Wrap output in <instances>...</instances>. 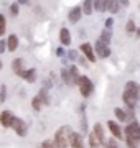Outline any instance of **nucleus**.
<instances>
[{"label": "nucleus", "mask_w": 140, "mask_h": 148, "mask_svg": "<svg viewBox=\"0 0 140 148\" xmlns=\"http://www.w3.org/2000/svg\"><path fill=\"white\" fill-rule=\"evenodd\" d=\"M124 135L127 148H140V123L137 120H132L125 125Z\"/></svg>", "instance_id": "nucleus-1"}, {"label": "nucleus", "mask_w": 140, "mask_h": 148, "mask_svg": "<svg viewBox=\"0 0 140 148\" xmlns=\"http://www.w3.org/2000/svg\"><path fill=\"white\" fill-rule=\"evenodd\" d=\"M71 135H73V128L71 125H61V127L54 132V142L59 148H68L69 147V140Z\"/></svg>", "instance_id": "nucleus-2"}, {"label": "nucleus", "mask_w": 140, "mask_h": 148, "mask_svg": "<svg viewBox=\"0 0 140 148\" xmlns=\"http://www.w3.org/2000/svg\"><path fill=\"white\" fill-rule=\"evenodd\" d=\"M78 86H79V92H81V95L82 97H86V99L94 92V84H92V81L89 79L87 76H81V79H79Z\"/></svg>", "instance_id": "nucleus-3"}, {"label": "nucleus", "mask_w": 140, "mask_h": 148, "mask_svg": "<svg viewBox=\"0 0 140 148\" xmlns=\"http://www.w3.org/2000/svg\"><path fill=\"white\" fill-rule=\"evenodd\" d=\"M79 51H81L82 54H84V58L87 59V61H91V63H96L97 61V54H96V49H94V46H92L91 43H81L79 45Z\"/></svg>", "instance_id": "nucleus-4"}, {"label": "nucleus", "mask_w": 140, "mask_h": 148, "mask_svg": "<svg viewBox=\"0 0 140 148\" xmlns=\"http://www.w3.org/2000/svg\"><path fill=\"white\" fill-rule=\"evenodd\" d=\"M12 128L15 130V133L18 137H27L28 133V125L27 122L20 119V117H13V122H12Z\"/></svg>", "instance_id": "nucleus-5"}, {"label": "nucleus", "mask_w": 140, "mask_h": 148, "mask_svg": "<svg viewBox=\"0 0 140 148\" xmlns=\"http://www.w3.org/2000/svg\"><path fill=\"white\" fill-rule=\"evenodd\" d=\"M94 49H96V54H97V58H109L110 56V48H109V45H106L104 41H101L99 38L96 40V43H94Z\"/></svg>", "instance_id": "nucleus-6"}, {"label": "nucleus", "mask_w": 140, "mask_h": 148, "mask_svg": "<svg viewBox=\"0 0 140 148\" xmlns=\"http://www.w3.org/2000/svg\"><path fill=\"white\" fill-rule=\"evenodd\" d=\"M107 128L110 130L114 138H117V140H125V135H124V130L122 127L119 125L117 120H107Z\"/></svg>", "instance_id": "nucleus-7"}, {"label": "nucleus", "mask_w": 140, "mask_h": 148, "mask_svg": "<svg viewBox=\"0 0 140 148\" xmlns=\"http://www.w3.org/2000/svg\"><path fill=\"white\" fill-rule=\"evenodd\" d=\"M12 71H13V74L18 76V77H25V74H27L28 69L25 68V63H23L22 58H15L12 61Z\"/></svg>", "instance_id": "nucleus-8"}, {"label": "nucleus", "mask_w": 140, "mask_h": 148, "mask_svg": "<svg viewBox=\"0 0 140 148\" xmlns=\"http://www.w3.org/2000/svg\"><path fill=\"white\" fill-rule=\"evenodd\" d=\"M122 102L125 104V109L134 110V112H135V109H137V106H139V99L134 97V95L130 94V92H127V90H124V94H122Z\"/></svg>", "instance_id": "nucleus-9"}, {"label": "nucleus", "mask_w": 140, "mask_h": 148, "mask_svg": "<svg viewBox=\"0 0 140 148\" xmlns=\"http://www.w3.org/2000/svg\"><path fill=\"white\" fill-rule=\"evenodd\" d=\"M82 15H84V12H82V7L81 5L73 7V8L68 12V21H69V23H73V25H76L78 21L81 20Z\"/></svg>", "instance_id": "nucleus-10"}, {"label": "nucleus", "mask_w": 140, "mask_h": 148, "mask_svg": "<svg viewBox=\"0 0 140 148\" xmlns=\"http://www.w3.org/2000/svg\"><path fill=\"white\" fill-rule=\"evenodd\" d=\"M69 147L71 148H86V143H84V138L79 132H73L69 140Z\"/></svg>", "instance_id": "nucleus-11"}, {"label": "nucleus", "mask_w": 140, "mask_h": 148, "mask_svg": "<svg viewBox=\"0 0 140 148\" xmlns=\"http://www.w3.org/2000/svg\"><path fill=\"white\" fill-rule=\"evenodd\" d=\"M125 90L130 92L134 97H137L139 102H140V84H139V82H135V81H129V82H125Z\"/></svg>", "instance_id": "nucleus-12"}, {"label": "nucleus", "mask_w": 140, "mask_h": 148, "mask_svg": "<svg viewBox=\"0 0 140 148\" xmlns=\"http://www.w3.org/2000/svg\"><path fill=\"white\" fill-rule=\"evenodd\" d=\"M71 41H73V38H71V32L66 27H63L61 30H59V43H61L63 46H69Z\"/></svg>", "instance_id": "nucleus-13"}, {"label": "nucleus", "mask_w": 140, "mask_h": 148, "mask_svg": "<svg viewBox=\"0 0 140 148\" xmlns=\"http://www.w3.org/2000/svg\"><path fill=\"white\" fill-rule=\"evenodd\" d=\"M13 117H15V115H13L10 110H3V112H2V114H0V123H2V127H3V128L12 127Z\"/></svg>", "instance_id": "nucleus-14"}, {"label": "nucleus", "mask_w": 140, "mask_h": 148, "mask_svg": "<svg viewBox=\"0 0 140 148\" xmlns=\"http://www.w3.org/2000/svg\"><path fill=\"white\" fill-rule=\"evenodd\" d=\"M87 142H89V148H106V145H104L99 138H97V135L94 132H89V137H87Z\"/></svg>", "instance_id": "nucleus-15"}, {"label": "nucleus", "mask_w": 140, "mask_h": 148, "mask_svg": "<svg viewBox=\"0 0 140 148\" xmlns=\"http://www.w3.org/2000/svg\"><path fill=\"white\" fill-rule=\"evenodd\" d=\"M61 79H63V82H65V84L69 86V87L76 86V84H74V81H73V76H71L69 68H63V69H61Z\"/></svg>", "instance_id": "nucleus-16"}, {"label": "nucleus", "mask_w": 140, "mask_h": 148, "mask_svg": "<svg viewBox=\"0 0 140 148\" xmlns=\"http://www.w3.org/2000/svg\"><path fill=\"white\" fill-rule=\"evenodd\" d=\"M79 114H81V132L87 133V119H86V104H81L79 107Z\"/></svg>", "instance_id": "nucleus-17"}, {"label": "nucleus", "mask_w": 140, "mask_h": 148, "mask_svg": "<svg viewBox=\"0 0 140 148\" xmlns=\"http://www.w3.org/2000/svg\"><path fill=\"white\" fill-rule=\"evenodd\" d=\"M92 132L97 135V138L101 140V142L104 143V145H107V142H106V133H104V128L101 123H94V127H92Z\"/></svg>", "instance_id": "nucleus-18"}, {"label": "nucleus", "mask_w": 140, "mask_h": 148, "mask_svg": "<svg viewBox=\"0 0 140 148\" xmlns=\"http://www.w3.org/2000/svg\"><path fill=\"white\" fill-rule=\"evenodd\" d=\"M18 36L16 35H8V38H7V45H8V51H15L16 48H18Z\"/></svg>", "instance_id": "nucleus-19"}, {"label": "nucleus", "mask_w": 140, "mask_h": 148, "mask_svg": "<svg viewBox=\"0 0 140 148\" xmlns=\"http://www.w3.org/2000/svg\"><path fill=\"white\" fill-rule=\"evenodd\" d=\"M135 32H137V25H135V21L130 18V20L125 23V35H127V36H132V35H134L135 36Z\"/></svg>", "instance_id": "nucleus-20"}, {"label": "nucleus", "mask_w": 140, "mask_h": 148, "mask_svg": "<svg viewBox=\"0 0 140 148\" xmlns=\"http://www.w3.org/2000/svg\"><path fill=\"white\" fill-rule=\"evenodd\" d=\"M43 106H45V102L41 101V97L36 94V95H35V97L32 99V107H33V110H35V112H40L41 109H43Z\"/></svg>", "instance_id": "nucleus-21"}, {"label": "nucleus", "mask_w": 140, "mask_h": 148, "mask_svg": "<svg viewBox=\"0 0 140 148\" xmlns=\"http://www.w3.org/2000/svg\"><path fill=\"white\" fill-rule=\"evenodd\" d=\"M81 7H82L84 15H92V10H94V0H84Z\"/></svg>", "instance_id": "nucleus-22"}, {"label": "nucleus", "mask_w": 140, "mask_h": 148, "mask_svg": "<svg viewBox=\"0 0 140 148\" xmlns=\"http://www.w3.org/2000/svg\"><path fill=\"white\" fill-rule=\"evenodd\" d=\"M99 40H101V41H104L106 45H110V41H112V30L104 28L102 33H101V36H99Z\"/></svg>", "instance_id": "nucleus-23"}, {"label": "nucleus", "mask_w": 140, "mask_h": 148, "mask_svg": "<svg viewBox=\"0 0 140 148\" xmlns=\"http://www.w3.org/2000/svg\"><path fill=\"white\" fill-rule=\"evenodd\" d=\"M38 95L41 97V101L45 102V106H49V92H48V87H41V89L38 90Z\"/></svg>", "instance_id": "nucleus-24"}, {"label": "nucleus", "mask_w": 140, "mask_h": 148, "mask_svg": "<svg viewBox=\"0 0 140 148\" xmlns=\"http://www.w3.org/2000/svg\"><path fill=\"white\" fill-rule=\"evenodd\" d=\"M94 10L106 12L107 10V0H94Z\"/></svg>", "instance_id": "nucleus-25"}, {"label": "nucleus", "mask_w": 140, "mask_h": 148, "mask_svg": "<svg viewBox=\"0 0 140 148\" xmlns=\"http://www.w3.org/2000/svg\"><path fill=\"white\" fill-rule=\"evenodd\" d=\"M23 79L27 81V82H35V81H36V69L30 68L27 71V74H25V77H23Z\"/></svg>", "instance_id": "nucleus-26"}, {"label": "nucleus", "mask_w": 140, "mask_h": 148, "mask_svg": "<svg viewBox=\"0 0 140 148\" xmlns=\"http://www.w3.org/2000/svg\"><path fill=\"white\" fill-rule=\"evenodd\" d=\"M69 71H71V76H73V81H74V84L78 86V82H79V79H81V76H79V68L78 66H69Z\"/></svg>", "instance_id": "nucleus-27"}, {"label": "nucleus", "mask_w": 140, "mask_h": 148, "mask_svg": "<svg viewBox=\"0 0 140 148\" xmlns=\"http://www.w3.org/2000/svg\"><path fill=\"white\" fill-rule=\"evenodd\" d=\"M38 148H59L54 142V138H48V140H43V142L40 143V147Z\"/></svg>", "instance_id": "nucleus-28"}, {"label": "nucleus", "mask_w": 140, "mask_h": 148, "mask_svg": "<svg viewBox=\"0 0 140 148\" xmlns=\"http://www.w3.org/2000/svg\"><path fill=\"white\" fill-rule=\"evenodd\" d=\"M120 7H122V5L119 3V0H112V2H110V5H109V10L107 12H110V13L114 15V13H117V12H119Z\"/></svg>", "instance_id": "nucleus-29"}, {"label": "nucleus", "mask_w": 140, "mask_h": 148, "mask_svg": "<svg viewBox=\"0 0 140 148\" xmlns=\"http://www.w3.org/2000/svg\"><path fill=\"white\" fill-rule=\"evenodd\" d=\"M7 33V18L5 15H0V35Z\"/></svg>", "instance_id": "nucleus-30"}, {"label": "nucleus", "mask_w": 140, "mask_h": 148, "mask_svg": "<svg viewBox=\"0 0 140 148\" xmlns=\"http://www.w3.org/2000/svg\"><path fill=\"white\" fill-rule=\"evenodd\" d=\"M66 56L69 58V61H79V58H81V56H79V53H78L76 49H69Z\"/></svg>", "instance_id": "nucleus-31"}, {"label": "nucleus", "mask_w": 140, "mask_h": 148, "mask_svg": "<svg viewBox=\"0 0 140 148\" xmlns=\"http://www.w3.org/2000/svg\"><path fill=\"white\" fill-rule=\"evenodd\" d=\"M5 101H7V86L2 84V86H0V102L3 104Z\"/></svg>", "instance_id": "nucleus-32"}, {"label": "nucleus", "mask_w": 140, "mask_h": 148, "mask_svg": "<svg viewBox=\"0 0 140 148\" xmlns=\"http://www.w3.org/2000/svg\"><path fill=\"white\" fill-rule=\"evenodd\" d=\"M18 12H20V3H12L10 5V13L13 16H16L18 15Z\"/></svg>", "instance_id": "nucleus-33"}, {"label": "nucleus", "mask_w": 140, "mask_h": 148, "mask_svg": "<svg viewBox=\"0 0 140 148\" xmlns=\"http://www.w3.org/2000/svg\"><path fill=\"white\" fill-rule=\"evenodd\" d=\"M106 148H119L117 138H110V140H107V145H106Z\"/></svg>", "instance_id": "nucleus-34"}, {"label": "nucleus", "mask_w": 140, "mask_h": 148, "mask_svg": "<svg viewBox=\"0 0 140 148\" xmlns=\"http://www.w3.org/2000/svg\"><path fill=\"white\" fill-rule=\"evenodd\" d=\"M112 27H114V18H112V16H109V18H106L104 28H107V30H112Z\"/></svg>", "instance_id": "nucleus-35"}, {"label": "nucleus", "mask_w": 140, "mask_h": 148, "mask_svg": "<svg viewBox=\"0 0 140 148\" xmlns=\"http://www.w3.org/2000/svg\"><path fill=\"white\" fill-rule=\"evenodd\" d=\"M8 49V45H7V40H0V54H3Z\"/></svg>", "instance_id": "nucleus-36"}, {"label": "nucleus", "mask_w": 140, "mask_h": 148, "mask_svg": "<svg viewBox=\"0 0 140 148\" xmlns=\"http://www.w3.org/2000/svg\"><path fill=\"white\" fill-rule=\"evenodd\" d=\"M119 3L124 7V8H127V7L130 5V0H119Z\"/></svg>", "instance_id": "nucleus-37"}, {"label": "nucleus", "mask_w": 140, "mask_h": 148, "mask_svg": "<svg viewBox=\"0 0 140 148\" xmlns=\"http://www.w3.org/2000/svg\"><path fill=\"white\" fill-rule=\"evenodd\" d=\"M56 54H58V56H65V48L63 46L58 48V49H56Z\"/></svg>", "instance_id": "nucleus-38"}, {"label": "nucleus", "mask_w": 140, "mask_h": 148, "mask_svg": "<svg viewBox=\"0 0 140 148\" xmlns=\"http://www.w3.org/2000/svg\"><path fill=\"white\" fill-rule=\"evenodd\" d=\"M28 2H30V0H18V3H20V5H27Z\"/></svg>", "instance_id": "nucleus-39"}, {"label": "nucleus", "mask_w": 140, "mask_h": 148, "mask_svg": "<svg viewBox=\"0 0 140 148\" xmlns=\"http://www.w3.org/2000/svg\"><path fill=\"white\" fill-rule=\"evenodd\" d=\"M135 36L140 38V28H137V32H135Z\"/></svg>", "instance_id": "nucleus-40"}]
</instances>
